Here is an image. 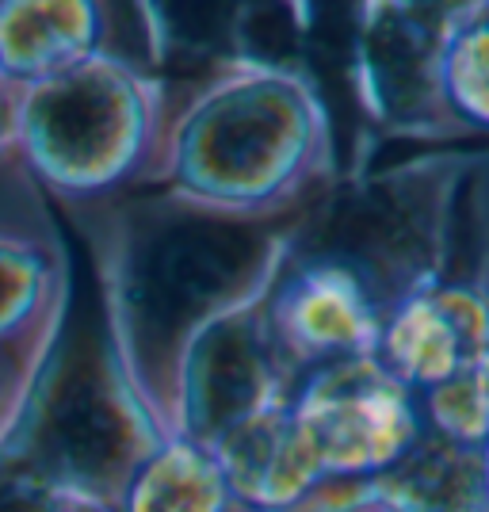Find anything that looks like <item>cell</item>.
I'll use <instances>...</instances> for the list:
<instances>
[{
    "label": "cell",
    "mask_w": 489,
    "mask_h": 512,
    "mask_svg": "<svg viewBox=\"0 0 489 512\" xmlns=\"http://www.w3.org/2000/svg\"><path fill=\"white\" fill-rule=\"evenodd\" d=\"M295 222H237L165 188L115 207L104 256V325L157 428L172 436L180 367L218 321L268 295Z\"/></svg>",
    "instance_id": "1"
},
{
    "label": "cell",
    "mask_w": 489,
    "mask_h": 512,
    "mask_svg": "<svg viewBox=\"0 0 489 512\" xmlns=\"http://www.w3.org/2000/svg\"><path fill=\"white\" fill-rule=\"evenodd\" d=\"M341 180V134L295 58L226 54L172 107L165 192L237 222H295Z\"/></svg>",
    "instance_id": "2"
},
{
    "label": "cell",
    "mask_w": 489,
    "mask_h": 512,
    "mask_svg": "<svg viewBox=\"0 0 489 512\" xmlns=\"http://www.w3.org/2000/svg\"><path fill=\"white\" fill-rule=\"evenodd\" d=\"M482 146L413 150L341 176L298 218L291 256L329 260L360 279L379 314L459 268L463 188Z\"/></svg>",
    "instance_id": "3"
},
{
    "label": "cell",
    "mask_w": 489,
    "mask_h": 512,
    "mask_svg": "<svg viewBox=\"0 0 489 512\" xmlns=\"http://www.w3.org/2000/svg\"><path fill=\"white\" fill-rule=\"evenodd\" d=\"M161 440L165 432L123 375L104 310L81 306L46 363L20 455L69 501L119 512Z\"/></svg>",
    "instance_id": "4"
},
{
    "label": "cell",
    "mask_w": 489,
    "mask_h": 512,
    "mask_svg": "<svg viewBox=\"0 0 489 512\" xmlns=\"http://www.w3.org/2000/svg\"><path fill=\"white\" fill-rule=\"evenodd\" d=\"M172 96L115 58H88L35 88L27 138L39 169L73 195H119L169 180Z\"/></svg>",
    "instance_id": "5"
},
{
    "label": "cell",
    "mask_w": 489,
    "mask_h": 512,
    "mask_svg": "<svg viewBox=\"0 0 489 512\" xmlns=\"http://www.w3.org/2000/svg\"><path fill=\"white\" fill-rule=\"evenodd\" d=\"M291 417L314 451L325 482H356L394 467L421 440L417 398L375 356L306 375L291 394Z\"/></svg>",
    "instance_id": "6"
},
{
    "label": "cell",
    "mask_w": 489,
    "mask_h": 512,
    "mask_svg": "<svg viewBox=\"0 0 489 512\" xmlns=\"http://www.w3.org/2000/svg\"><path fill=\"white\" fill-rule=\"evenodd\" d=\"M295 383L283 375L264 333V299L218 321L188 352L176 383L172 436L211 451L260 413L287 406Z\"/></svg>",
    "instance_id": "7"
},
{
    "label": "cell",
    "mask_w": 489,
    "mask_h": 512,
    "mask_svg": "<svg viewBox=\"0 0 489 512\" xmlns=\"http://www.w3.org/2000/svg\"><path fill=\"white\" fill-rule=\"evenodd\" d=\"M379 329L383 314L360 279L329 260L287 253L264 295V333L295 386L321 367L375 356Z\"/></svg>",
    "instance_id": "8"
},
{
    "label": "cell",
    "mask_w": 489,
    "mask_h": 512,
    "mask_svg": "<svg viewBox=\"0 0 489 512\" xmlns=\"http://www.w3.org/2000/svg\"><path fill=\"white\" fill-rule=\"evenodd\" d=\"M482 352H489V306L463 279L436 283L394 306L375 344L379 367L409 394L444 383Z\"/></svg>",
    "instance_id": "9"
},
{
    "label": "cell",
    "mask_w": 489,
    "mask_h": 512,
    "mask_svg": "<svg viewBox=\"0 0 489 512\" xmlns=\"http://www.w3.org/2000/svg\"><path fill=\"white\" fill-rule=\"evenodd\" d=\"M230 490L253 512H287L321 486V467L291 417V402L237 425L211 448Z\"/></svg>",
    "instance_id": "10"
},
{
    "label": "cell",
    "mask_w": 489,
    "mask_h": 512,
    "mask_svg": "<svg viewBox=\"0 0 489 512\" xmlns=\"http://www.w3.org/2000/svg\"><path fill=\"white\" fill-rule=\"evenodd\" d=\"M356 490L375 512H489L486 451L455 448L421 432L394 467L356 478Z\"/></svg>",
    "instance_id": "11"
},
{
    "label": "cell",
    "mask_w": 489,
    "mask_h": 512,
    "mask_svg": "<svg viewBox=\"0 0 489 512\" xmlns=\"http://www.w3.org/2000/svg\"><path fill=\"white\" fill-rule=\"evenodd\" d=\"M111 54V23L96 4H8L0 8V58L39 85Z\"/></svg>",
    "instance_id": "12"
},
{
    "label": "cell",
    "mask_w": 489,
    "mask_h": 512,
    "mask_svg": "<svg viewBox=\"0 0 489 512\" xmlns=\"http://www.w3.org/2000/svg\"><path fill=\"white\" fill-rule=\"evenodd\" d=\"M119 512H253L207 448L165 436L123 493Z\"/></svg>",
    "instance_id": "13"
},
{
    "label": "cell",
    "mask_w": 489,
    "mask_h": 512,
    "mask_svg": "<svg viewBox=\"0 0 489 512\" xmlns=\"http://www.w3.org/2000/svg\"><path fill=\"white\" fill-rule=\"evenodd\" d=\"M440 88L463 138L470 146H489V0L451 4Z\"/></svg>",
    "instance_id": "14"
},
{
    "label": "cell",
    "mask_w": 489,
    "mask_h": 512,
    "mask_svg": "<svg viewBox=\"0 0 489 512\" xmlns=\"http://www.w3.org/2000/svg\"><path fill=\"white\" fill-rule=\"evenodd\" d=\"M413 398L428 436L470 451L489 448V352Z\"/></svg>",
    "instance_id": "15"
},
{
    "label": "cell",
    "mask_w": 489,
    "mask_h": 512,
    "mask_svg": "<svg viewBox=\"0 0 489 512\" xmlns=\"http://www.w3.org/2000/svg\"><path fill=\"white\" fill-rule=\"evenodd\" d=\"M455 279L470 283L489 306V146H482L478 165H474L467 188H463Z\"/></svg>",
    "instance_id": "16"
},
{
    "label": "cell",
    "mask_w": 489,
    "mask_h": 512,
    "mask_svg": "<svg viewBox=\"0 0 489 512\" xmlns=\"http://www.w3.org/2000/svg\"><path fill=\"white\" fill-rule=\"evenodd\" d=\"M0 512H69V497L54 490L20 451H0Z\"/></svg>",
    "instance_id": "17"
},
{
    "label": "cell",
    "mask_w": 489,
    "mask_h": 512,
    "mask_svg": "<svg viewBox=\"0 0 489 512\" xmlns=\"http://www.w3.org/2000/svg\"><path fill=\"white\" fill-rule=\"evenodd\" d=\"M43 295V264L39 256L20 253V249H0V329L35 310Z\"/></svg>",
    "instance_id": "18"
},
{
    "label": "cell",
    "mask_w": 489,
    "mask_h": 512,
    "mask_svg": "<svg viewBox=\"0 0 489 512\" xmlns=\"http://www.w3.org/2000/svg\"><path fill=\"white\" fill-rule=\"evenodd\" d=\"M486 497H489V448H486Z\"/></svg>",
    "instance_id": "19"
}]
</instances>
